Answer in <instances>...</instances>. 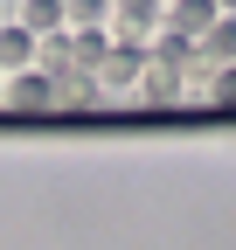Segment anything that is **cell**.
<instances>
[{"label":"cell","instance_id":"obj_8","mask_svg":"<svg viewBox=\"0 0 236 250\" xmlns=\"http://www.w3.org/2000/svg\"><path fill=\"white\" fill-rule=\"evenodd\" d=\"M104 28H70V70H91L98 77V56H104Z\"/></svg>","mask_w":236,"mask_h":250},{"label":"cell","instance_id":"obj_10","mask_svg":"<svg viewBox=\"0 0 236 250\" xmlns=\"http://www.w3.org/2000/svg\"><path fill=\"white\" fill-rule=\"evenodd\" d=\"M104 14H111V0H63L70 28H104Z\"/></svg>","mask_w":236,"mask_h":250},{"label":"cell","instance_id":"obj_5","mask_svg":"<svg viewBox=\"0 0 236 250\" xmlns=\"http://www.w3.org/2000/svg\"><path fill=\"white\" fill-rule=\"evenodd\" d=\"M195 49L209 56L216 70H222V62H236V14H216V21H209V28L195 35Z\"/></svg>","mask_w":236,"mask_h":250},{"label":"cell","instance_id":"obj_9","mask_svg":"<svg viewBox=\"0 0 236 250\" xmlns=\"http://www.w3.org/2000/svg\"><path fill=\"white\" fill-rule=\"evenodd\" d=\"M21 28H35V35L70 28V21H63V0H21Z\"/></svg>","mask_w":236,"mask_h":250},{"label":"cell","instance_id":"obj_12","mask_svg":"<svg viewBox=\"0 0 236 250\" xmlns=\"http://www.w3.org/2000/svg\"><path fill=\"white\" fill-rule=\"evenodd\" d=\"M216 7H222V14H236V0H216Z\"/></svg>","mask_w":236,"mask_h":250},{"label":"cell","instance_id":"obj_13","mask_svg":"<svg viewBox=\"0 0 236 250\" xmlns=\"http://www.w3.org/2000/svg\"><path fill=\"white\" fill-rule=\"evenodd\" d=\"M0 90H7V83H0Z\"/></svg>","mask_w":236,"mask_h":250},{"label":"cell","instance_id":"obj_4","mask_svg":"<svg viewBox=\"0 0 236 250\" xmlns=\"http://www.w3.org/2000/svg\"><path fill=\"white\" fill-rule=\"evenodd\" d=\"M139 90L153 104H174L181 98V62H167V56H146V70H139Z\"/></svg>","mask_w":236,"mask_h":250},{"label":"cell","instance_id":"obj_6","mask_svg":"<svg viewBox=\"0 0 236 250\" xmlns=\"http://www.w3.org/2000/svg\"><path fill=\"white\" fill-rule=\"evenodd\" d=\"M35 42H42L35 28L7 21V28H0V70H7V77H14V70H28V62H35Z\"/></svg>","mask_w":236,"mask_h":250},{"label":"cell","instance_id":"obj_7","mask_svg":"<svg viewBox=\"0 0 236 250\" xmlns=\"http://www.w3.org/2000/svg\"><path fill=\"white\" fill-rule=\"evenodd\" d=\"M216 14H222L216 0H174V7H167L160 21H167V28H181V35H201V28H209Z\"/></svg>","mask_w":236,"mask_h":250},{"label":"cell","instance_id":"obj_2","mask_svg":"<svg viewBox=\"0 0 236 250\" xmlns=\"http://www.w3.org/2000/svg\"><path fill=\"white\" fill-rule=\"evenodd\" d=\"M0 104H7V111H49L56 104V77L49 70H14L7 90H0Z\"/></svg>","mask_w":236,"mask_h":250},{"label":"cell","instance_id":"obj_3","mask_svg":"<svg viewBox=\"0 0 236 250\" xmlns=\"http://www.w3.org/2000/svg\"><path fill=\"white\" fill-rule=\"evenodd\" d=\"M111 14H118V35H153L160 28V14H167V0H111Z\"/></svg>","mask_w":236,"mask_h":250},{"label":"cell","instance_id":"obj_11","mask_svg":"<svg viewBox=\"0 0 236 250\" xmlns=\"http://www.w3.org/2000/svg\"><path fill=\"white\" fill-rule=\"evenodd\" d=\"M209 98L216 104H236V62H222V70L209 77Z\"/></svg>","mask_w":236,"mask_h":250},{"label":"cell","instance_id":"obj_1","mask_svg":"<svg viewBox=\"0 0 236 250\" xmlns=\"http://www.w3.org/2000/svg\"><path fill=\"white\" fill-rule=\"evenodd\" d=\"M139 70H146L139 35H118V42H104V56H98V90H125V83H139Z\"/></svg>","mask_w":236,"mask_h":250}]
</instances>
